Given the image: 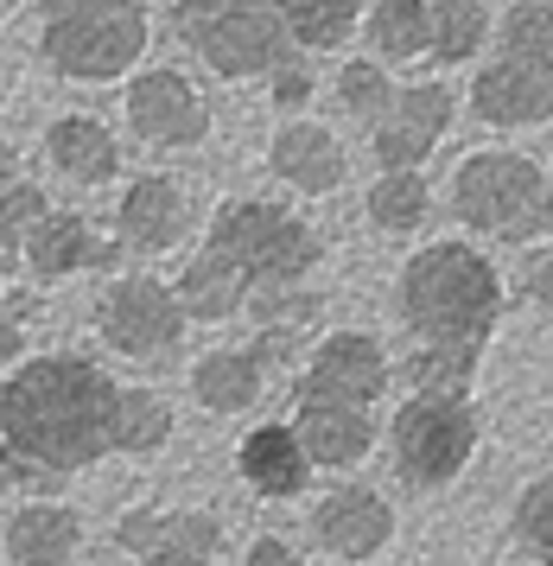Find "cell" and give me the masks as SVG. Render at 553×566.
I'll return each mask as SVG.
<instances>
[{"label": "cell", "mask_w": 553, "mask_h": 566, "mask_svg": "<svg viewBox=\"0 0 553 566\" xmlns=\"http://www.w3.org/2000/svg\"><path fill=\"white\" fill-rule=\"evenodd\" d=\"M293 52H337L363 27V0H274Z\"/></svg>", "instance_id": "ffe728a7"}, {"label": "cell", "mask_w": 553, "mask_h": 566, "mask_svg": "<svg viewBox=\"0 0 553 566\" xmlns=\"http://www.w3.org/2000/svg\"><path fill=\"white\" fill-rule=\"evenodd\" d=\"M249 566H300V554L286 547V541H274V535H261L249 547Z\"/></svg>", "instance_id": "e575fe53"}, {"label": "cell", "mask_w": 553, "mask_h": 566, "mask_svg": "<svg viewBox=\"0 0 553 566\" xmlns=\"http://www.w3.org/2000/svg\"><path fill=\"white\" fill-rule=\"evenodd\" d=\"M242 478H249L261 496H300L305 478H312V459L293 439V427H254L242 439Z\"/></svg>", "instance_id": "d6986e66"}, {"label": "cell", "mask_w": 553, "mask_h": 566, "mask_svg": "<svg viewBox=\"0 0 553 566\" xmlns=\"http://www.w3.org/2000/svg\"><path fill=\"white\" fill-rule=\"evenodd\" d=\"M25 268L39 281H64V274H83V268H108L115 261V242H102L76 210H45L20 242Z\"/></svg>", "instance_id": "2e32d148"}, {"label": "cell", "mask_w": 553, "mask_h": 566, "mask_svg": "<svg viewBox=\"0 0 553 566\" xmlns=\"http://www.w3.org/2000/svg\"><path fill=\"white\" fill-rule=\"evenodd\" d=\"M522 300H529L541 318H553V249H529V261H522Z\"/></svg>", "instance_id": "d6a6232c"}, {"label": "cell", "mask_w": 553, "mask_h": 566, "mask_svg": "<svg viewBox=\"0 0 553 566\" xmlns=\"http://www.w3.org/2000/svg\"><path fill=\"white\" fill-rule=\"evenodd\" d=\"M363 210H369V223H376L382 235H414L432 210V185L420 179V166H414V172H376Z\"/></svg>", "instance_id": "4316f807"}, {"label": "cell", "mask_w": 553, "mask_h": 566, "mask_svg": "<svg viewBox=\"0 0 553 566\" xmlns=\"http://www.w3.org/2000/svg\"><path fill=\"white\" fill-rule=\"evenodd\" d=\"M83 522L71 510H20L7 522V560L13 566H71Z\"/></svg>", "instance_id": "44dd1931"}, {"label": "cell", "mask_w": 553, "mask_h": 566, "mask_svg": "<svg viewBox=\"0 0 553 566\" xmlns=\"http://www.w3.org/2000/svg\"><path fill=\"white\" fill-rule=\"evenodd\" d=\"M363 39L376 64H414L427 57V0H376L363 13Z\"/></svg>", "instance_id": "603a6c76"}, {"label": "cell", "mask_w": 553, "mask_h": 566, "mask_svg": "<svg viewBox=\"0 0 553 566\" xmlns=\"http://www.w3.org/2000/svg\"><path fill=\"white\" fill-rule=\"evenodd\" d=\"M173 293H178V306H185V318H204V325H223V318H236V312L249 306L242 281H236L217 255H204V249H198V261L178 274Z\"/></svg>", "instance_id": "d4e9b609"}, {"label": "cell", "mask_w": 553, "mask_h": 566, "mask_svg": "<svg viewBox=\"0 0 553 566\" xmlns=\"http://www.w3.org/2000/svg\"><path fill=\"white\" fill-rule=\"evenodd\" d=\"M13 172H20V154H13V147L0 140V179H13Z\"/></svg>", "instance_id": "74e56055"}, {"label": "cell", "mask_w": 553, "mask_h": 566, "mask_svg": "<svg viewBox=\"0 0 553 566\" xmlns=\"http://www.w3.org/2000/svg\"><path fill=\"white\" fill-rule=\"evenodd\" d=\"M471 115H478L483 128H534V122L553 115V83H541L515 57L497 52L471 77Z\"/></svg>", "instance_id": "9a60e30c"}, {"label": "cell", "mask_w": 553, "mask_h": 566, "mask_svg": "<svg viewBox=\"0 0 553 566\" xmlns=\"http://www.w3.org/2000/svg\"><path fill=\"white\" fill-rule=\"evenodd\" d=\"M191 388H198V401L210 413H242L261 395V363L249 350H217V357H204L191 369Z\"/></svg>", "instance_id": "83f0119b"}, {"label": "cell", "mask_w": 553, "mask_h": 566, "mask_svg": "<svg viewBox=\"0 0 553 566\" xmlns=\"http://www.w3.org/2000/svg\"><path fill=\"white\" fill-rule=\"evenodd\" d=\"M204 255H217L242 281V293H249L242 312H254V306H268L274 293H293V286L312 281V268L325 261V242H319V230L305 217L268 205V198H229L210 217Z\"/></svg>", "instance_id": "3957f363"}, {"label": "cell", "mask_w": 553, "mask_h": 566, "mask_svg": "<svg viewBox=\"0 0 553 566\" xmlns=\"http://www.w3.org/2000/svg\"><path fill=\"white\" fill-rule=\"evenodd\" d=\"M452 115H458V96L446 83H401L395 103L382 108L376 128H369V147H376L382 172H414L452 134Z\"/></svg>", "instance_id": "9c48e42d"}, {"label": "cell", "mask_w": 553, "mask_h": 566, "mask_svg": "<svg viewBox=\"0 0 553 566\" xmlns=\"http://www.w3.org/2000/svg\"><path fill=\"white\" fill-rule=\"evenodd\" d=\"M268 166H274V179L293 185L300 198H331L337 185L351 179L344 140H337L325 122H286V128L268 140Z\"/></svg>", "instance_id": "4fadbf2b"}, {"label": "cell", "mask_w": 553, "mask_h": 566, "mask_svg": "<svg viewBox=\"0 0 553 566\" xmlns=\"http://www.w3.org/2000/svg\"><path fill=\"white\" fill-rule=\"evenodd\" d=\"M337 103L351 108L363 128H376V115L395 103V77H388V64H376V57H351V64L337 71Z\"/></svg>", "instance_id": "f546056e"}, {"label": "cell", "mask_w": 553, "mask_h": 566, "mask_svg": "<svg viewBox=\"0 0 553 566\" xmlns=\"http://www.w3.org/2000/svg\"><path fill=\"white\" fill-rule=\"evenodd\" d=\"M147 0H39V52L71 83H115L147 57Z\"/></svg>", "instance_id": "5b68a950"}, {"label": "cell", "mask_w": 553, "mask_h": 566, "mask_svg": "<svg viewBox=\"0 0 553 566\" xmlns=\"http://www.w3.org/2000/svg\"><path fill=\"white\" fill-rule=\"evenodd\" d=\"M268 83H274V103H280V108H300L305 96H312V64H305V57L293 52V57H286V64L274 71V77H268Z\"/></svg>", "instance_id": "836d02e7"}, {"label": "cell", "mask_w": 553, "mask_h": 566, "mask_svg": "<svg viewBox=\"0 0 553 566\" xmlns=\"http://www.w3.org/2000/svg\"><path fill=\"white\" fill-rule=\"evenodd\" d=\"M388 388V357L376 337L331 332L300 376V401H337V408H376Z\"/></svg>", "instance_id": "8fae6325"}, {"label": "cell", "mask_w": 553, "mask_h": 566, "mask_svg": "<svg viewBox=\"0 0 553 566\" xmlns=\"http://www.w3.org/2000/svg\"><path fill=\"white\" fill-rule=\"evenodd\" d=\"M293 439L305 446L312 464H356L376 446V420L369 408H337V401H300Z\"/></svg>", "instance_id": "e0dca14e"}, {"label": "cell", "mask_w": 553, "mask_h": 566, "mask_svg": "<svg viewBox=\"0 0 553 566\" xmlns=\"http://www.w3.org/2000/svg\"><path fill=\"white\" fill-rule=\"evenodd\" d=\"M25 350V337H20V325H13V318H7V312H0V363H13Z\"/></svg>", "instance_id": "d590c367"}, {"label": "cell", "mask_w": 553, "mask_h": 566, "mask_svg": "<svg viewBox=\"0 0 553 566\" xmlns=\"http://www.w3.org/2000/svg\"><path fill=\"white\" fill-rule=\"evenodd\" d=\"M127 554H217V541L223 528L210 522V515H127L122 528H115Z\"/></svg>", "instance_id": "7402d4cb"}, {"label": "cell", "mask_w": 553, "mask_h": 566, "mask_svg": "<svg viewBox=\"0 0 553 566\" xmlns=\"http://www.w3.org/2000/svg\"><path fill=\"white\" fill-rule=\"evenodd\" d=\"M173 39L223 83L274 77L293 57L274 0H173Z\"/></svg>", "instance_id": "8992f818"}, {"label": "cell", "mask_w": 553, "mask_h": 566, "mask_svg": "<svg viewBox=\"0 0 553 566\" xmlns=\"http://www.w3.org/2000/svg\"><path fill=\"white\" fill-rule=\"evenodd\" d=\"M490 13L483 0H427V57L432 64H465L483 52Z\"/></svg>", "instance_id": "cb8c5ba5"}, {"label": "cell", "mask_w": 553, "mask_h": 566, "mask_svg": "<svg viewBox=\"0 0 553 566\" xmlns=\"http://www.w3.org/2000/svg\"><path fill=\"white\" fill-rule=\"evenodd\" d=\"M509 286L497 261L471 242H432L401 268V325L414 332L407 382L414 388H465L483 363V344L503 325Z\"/></svg>", "instance_id": "7a4b0ae2"}, {"label": "cell", "mask_w": 553, "mask_h": 566, "mask_svg": "<svg viewBox=\"0 0 553 566\" xmlns=\"http://www.w3.org/2000/svg\"><path fill=\"white\" fill-rule=\"evenodd\" d=\"M166 433H173L166 401L147 395V388H122V408H115V452H153Z\"/></svg>", "instance_id": "f1b7e54d"}, {"label": "cell", "mask_w": 553, "mask_h": 566, "mask_svg": "<svg viewBox=\"0 0 553 566\" xmlns=\"http://www.w3.org/2000/svg\"><path fill=\"white\" fill-rule=\"evenodd\" d=\"M515 535L541 566H553V478H534L522 496H515Z\"/></svg>", "instance_id": "1f68e13d"}, {"label": "cell", "mask_w": 553, "mask_h": 566, "mask_svg": "<svg viewBox=\"0 0 553 566\" xmlns=\"http://www.w3.org/2000/svg\"><path fill=\"white\" fill-rule=\"evenodd\" d=\"M147 566H210V554H153Z\"/></svg>", "instance_id": "8d00e7d4"}, {"label": "cell", "mask_w": 553, "mask_h": 566, "mask_svg": "<svg viewBox=\"0 0 553 566\" xmlns=\"http://www.w3.org/2000/svg\"><path fill=\"white\" fill-rule=\"evenodd\" d=\"M45 210H51L45 191H39L32 179H20V172H13V179H0V255H7V261L20 255L25 230H32Z\"/></svg>", "instance_id": "4dcf8cb0"}, {"label": "cell", "mask_w": 553, "mask_h": 566, "mask_svg": "<svg viewBox=\"0 0 553 566\" xmlns=\"http://www.w3.org/2000/svg\"><path fill=\"white\" fill-rule=\"evenodd\" d=\"M312 535L325 541L337 560H369V554H382L388 535H395V510L382 503L376 490L337 484L325 503L312 510Z\"/></svg>", "instance_id": "5bb4252c"}, {"label": "cell", "mask_w": 553, "mask_h": 566, "mask_svg": "<svg viewBox=\"0 0 553 566\" xmlns=\"http://www.w3.org/2000/svg\"><path fill=\"white\" fill-rule=\"evenodd\" d=\"M122 388L83 357H39L0 395V478L45 484L115 452Z\"/></svg>", "instance_id": "6da1fadb"}, {"label": "cell", "mask_w": 553, "mask_h": 566, "mask_svg": "<svg viewBox=\"0 0 553 566\" xmlns=\"http://www.w3.org/2000/svg\"><path fill=\"white\" fill-rule=\"evenodd\" d=\"M127 128L147 147H198L210 134V108L185 71L153 64V71H134V83H127Z\"/></svg>", "instance_id": "30bf717a"}, {"label": "cell", "mask_w": 553, "mask_h": 566, "mask_svg": "<svg viewBox=\"0 0 553 566\" xmlns=\"http://www.w3.org/2000/svg\"><path fill=\"white\" fill-rule=\"evenodd\" d=\"M96 332L127 357H173L178 337H185V306L166 281L127 274L96 300Z\"/></svg>", "instance_id": "ba28073f"}, {"label": "cell", "mask_w": 553, "mask_h": 566, "mask_svg": "<svg viewBox=\"0 0 553 566\" xmlns=\"http://www.w3.org/2000/svg\"><path fill=\"white\" fill-rule=\"evenodd\" d=\"M478 452V401L465 388H414L395 413V471L407 490H439Z\"/></svg>", "instance_id": "52a82bcc"}, {"label": "cell", "mask_w": 553, "mask_h": 566, "mask_svg": "<svg viewBox=\"0 0 553 566\" xmlns=\"http://www.w3.org/2000/svg\"><path fill=\"white\" fill-rule=\"evenodd\" d=\"M497 52L553 83V0H515L497 27Z\"/></svg>", "instance_id": "484cf974"}, {"label": "cell", "mask_w": 553, "mask_h": 566, "mask_svg": "<svg viewBox=\"0 0 553 566\" xmlns=\"http://www.w3.org/2000/svg\"><path fill=\"white\" fill-rule=\"evenodd\" d=\"M45 154L71 185H108L115 172H122V140L102 128V122H90V115H64V122H51L45 128Z\"/></svg>", "instance_id": "ac0fdd59"}, {"label": "cell", "mask_w": 553, "mask_h": 566, "mask_svg": "<svg viewBox=\"0 0 553 566\" xmlns=\"http://www.w3.org/2000/svg\"><path fill=\"white\" fill-rule=\"evenodd\" d=\"M452 217L483 242L541 249L553 235V179L515 147L465 154L452 172Z\"/></svg>", "instance_id": "277c9868"}, {"label": "cell", "mask_w": 553, "mask_h": 566, "mask_svg": "<svg viewBox=\"0 0 553 566\" xmlns=\"http://www.w3.org/2000/svg\"><path fill=\"white\" fill-rule=\"evenodd\" d=\"M191 230V198L185 185L166 179V172H147V179L127 185L122 210H115V249H134V255H166L178 249Z\"/></svg>", "instance_id": "7c38bea8"}]
</instances>
